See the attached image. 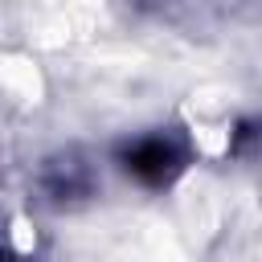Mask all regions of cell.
<instances>
[{
  "instance_id": "cell-1",
  "label": "cell",
  "mask_w": 262,
  "mask_h": 262,
  "mask_svg": "<svg viewBox=\"0 0 262 262\" xmlns=\"http://www.w3.org/2000/svg\"><path fill=\"white\" fill-rule=\"evenodd\" d=\"M119 164L143 188H168L188 168V143L176 131H147V135H135L131 143H123Z\"/></svg>"
},
{
  "instance_id": "cell-2",
  "label": "cell",
  "mask_w": 262,
  "mask_h": 262,
  "mask_svg": "<svg viewBox=\"0 0 262 262\" xmlns=\"http://www.w3.org/2000/svg\"><path fill=\"white\" fill-rule=\"evenodd\" d=\"M41 184H45V192H49L53 201H74V196H86V192L94 188V172H90L86 160H78V156L70 151V156H57V160L45 168Z\"/></svg>"
}]
</instances>
